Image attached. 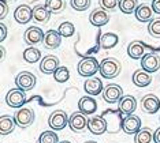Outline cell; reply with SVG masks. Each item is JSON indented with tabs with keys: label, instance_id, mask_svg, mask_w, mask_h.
Listing matches in <instances>:
<instances>
[{
	"label": "cell",
	"instance_id": "cell-1",
	"mask_svg": "<svg viewBox=\"0 0 160 143\" xmlns=\"http://www.w3.org/2000/svg\"><path fill=\"white\" fill-rule=\"evenodd\" d=\"M122 64L115 57H105L100 61V74L105 79H114L121 74Z\"/></svg>",
	"mask_w": 160,
	"mask_h": 143
},
{
	"label": "cell",
	"instance_id": "cell-2",
	"mask_svg": "<svg viewBox=\"0 0 160 143\" xmlns=\"http://www.w3.org/2000/svg\"><path fill=\"white\" fill-rule=\"evenodd\" d=\"M100 71V63L96 60V57L88 56L83 57L78 63V74L85 78H93L96 72Z\"/></svg>",
	"mask_w": 160,
	"mask_h": 143
},
{
	"label": "cell",
	"instance_id": "cell-3",
	"mask_svg": "<svg viewBox=\"0 0 160 143\" xmlns=\"http://www.w3.org/2000/svg\"><path fill=\"white\" fill-rule=\"evenodd\" d=\"M14 119H15V123L18 127L21 128H28L30 127L34 122V111L32 108H26V106H22L15 112L14 115Z\"/></svg>",
	"mask_w": 160,
	"mask_h": 143
},
{
	"label": "cell",
	"instance_id": "cell-4",
	"mask_svg": "<svg viewBox=\"0 0 160 143\" xmlns=\"http://www.w3.org/2000/svg\"><path fill=\"white\" fill-rule=\"evenodd\" d=\"M68 120H70V117L67 116V113L59 109V111H55L49 115L48 126L53 131H62L63 128H66V126L68 124Z\"/></svg>",
	"mask_w": 160,
	"mask_h": 143
},
{
	"label": "cell",
	"instance_id": "cell-5",
	"mask_svg": "<svg viewBox=\"0 0 160 143\" xmlns=\"http://www.w3.org/2000/svg\"><path fill=\"white\" fill-rule=\"evenodd\" d=\"M6 102L11 108H22V105H25V102H26L25 90L19 89V87L8 90L6 94Z\"/></svg>",
	"mask_w": 160,
	"mask_h": 143
},
{
	"label": "cell",
	"instance_id": "cell-6",
	"mask_svg": "<svg viewBox=\"0 0 160 143\" xmlns=\"http://www.w3.org/2000/svg\"><path fill=\"white\" fill-rule=\"evenodd\" d=\"M101 95H103V100L107 104H115V102L121 101V98L123 97V90L119 85L111 83V85H107L104 87Z\"/></svg>",
	"mask_w": 160,
	"mask_h": 143
},
{
	"label": "cell",
	"instance_id": "cell-7",
	"mask_svg": "<svg viewBox=\"0 0 160 143\" xmlns=\"http://www.w3.org/2000/svg\"><path fill=\"white\" fill-rule=\"evenodd\" d=\"M88 124L89 119L82 112H74L68 120V127L72 132H82L85 131V128H88Z\"/></svg>",
	"mask_w": 160,
	"mask_h": 143
},
{
	"label": "cell",
	"instance_id": "cell-8",
	"mask_svg": "<svg viewBox=\"0 0 160 143\" xmlns=\"http://www.w3.org/2000/svg\"><path fill=\"white\" fill-rule=\"evenodd\" d=\"M141 109L148 115H155L160 109V100L155 94H145L141 98Z\"/></svg>",
	"mask_w": 160,
	"mask_h": 143
},
{
	"label": "cell",
	"instance_id": "cell-9",
	"mask_svg": "<svg viewBox=\"0 0 160 143\" xmlns=\"http://www.w3.org/2000/svg\"><path fill=\"white\" fill-rule=\"evenodd\" d=\"M36 80L37 79H36V76L32 74V72L22 71L15 76V85H17V87H19V89L29 91L36 86Z\"/></svg>",
	"mask_w": 160,
	"mask_h": 143
},
{
	"label": "cell",
	"instance_id": "cell-10",
	"mask_svg": "<svg viewBox=\"0 0 160 143\" xmlns=\"http://www.w3.org/2000/svg\"><path fill=\"white\" fill-rule=\"evenodd\" d=\"M122 130L127 135H136L141 130V119L136 115L125 116L122 120Z\"/></svg>",
	"mask_w": 160,
	"mask_h": 143
},
{
	"label": "cell",
	"instance_id": "cell-11",
	"mask_svg": "<svg viewBox=\"0 0 160 143\" xmlns=\"http://www.w3.org/2000/svg\"><path fill=\"white\" fill-rule=\"evenodd\" d=\"M59 67H60L59 59L53 56V55H48V56L42 57L41 61H40V71L45 75H52Z\"/></svg>",
	"mask_w": 160,
	"mask_h": 143
},
{
	"label": "cell",
	"instance_id": "cell-12",
	"mask_svg": "<svg viewBox=\"0 0 160 143\" xmlns=\"http://www.w3.org/2000/svg\"><path fill=\"white\" fill-rule=\"evenodd\" d=\"M141 68L144 71L149 72H156L160 69V57L156 53H145L144 57L141 59Z\"/></svg>",
	"mask_w": 160,
	"mask_h": 143
},
{
	"label": "cell",
	"instance_id": "cell-13",
	"mask_svg": "<svg viewBox=\"0 0 160 143\" xmlns=\"http://www.w3.org/2000/svg\"><path fill=\"white\" fill-rule=\"evenodd\" d=\"M44 37H45L44 31L37 26H30L29 29H26V31H25V34H23L25 42L30 46L37 45V44H40L41 41H44Z\"/></svg>",
	"mask_w": 160,
	"mask_h": 143
},
{
	"label": "cell",
	"instance_id": "cell-14",
	"mask_svg": "<svg viewBox=\"0 0 160 143\" xmlns=\"http://www.w3.org/2000/svg\"><path fill=\"white\" fill-rule=\"evenodd\" d=\"M118 109L122 115L129 116L133 115L134 111L137 109V100L134 95H123L121 101L118 102Z\"/></svg>",
	"mask_w": 160,
	"mask_h": 143
},
{
	"label": "cell",
	"instance_id": "cell-15",
	"mask_svg": "<svg viewBox=\"0 0 160 143\" xmlns=\"http://www.w3.org/2000/svg\"><path fill=\"white\" fill-rule=\"evenodd\" d=\"M14 18L19 25H26L33 19V8L28 4H21L18 6L14 11Z\"/></svg>",
	"mask_w": 160,
	"mask_h": 143
},
{
	"label": "cell",
	"instance_id": "cell-16",
	"mask_svg": "<svg viewBox=\"0 0 160 143\" xmlns=\"http://www.w3.org/2000/svg\"><path fill=\"white\" fill-rule=\"evenodd\" d=\"M107 122L104 117L101 116H92L89 117V124H88V130L93 135H103L107 131Z\"/></svg>",
	"mask_w": 160,
	"mask_h": 143
},
{
	"label": "cell",
	"instance_id": "cell-17",
	"mask_svg": "<svg viewBox=\"0 0 160 143\" xmlns=\"http://www.w3.org/2000/svg\"><path fill=\"white\" fill-rule=\"evenodd\" d=\"M78 108H79V112H82L83 115L90 116L97 111V102L92 95H83V97H81V100L78 101Z\"/></svg>",
	"mask_w": 160,
	"mask_h": 143
},
{
	"label": "cell",
	"instance_id": "cell-18",
	"mask_svg": "<svg viewBox=\"0 0 160 143\" xmlns=\"http://www.w3.org/2000/svg\"><path fill=\"white\" fill-rule=\"evenodd\" d=\"M89 21L93 26L101 27V26H104V25H107L108 22H110V15L107 14V11L100 7V8H94L92 12H90Z\"/></svg>",
	"mask_w": 160,
	"mask_h": 143
},
{
	"label": "cell",
	"instance_id": "cell-19",
	"mask_svg": "<svg viewBox=\"0 0 160 143\" xmlns=\"http://www.w3.org/2000/svg\"><path fill=\"white\" fill-rule=\"evenodd\" d=\"M83 90H85V93L88 95L96 97V95L103 93L104 86H103V82L99 78H89L83 83Z\"/></svg>",
	"mask_w": 160,
	"mask_h": 143
},
{
	"label": "cell",
	"instance_id": "cell-20",
	"mask_svg": "<svg viewBox=\"0 0 160 143\" xmlns=\"http://www.w3.org/2000/svg\"><path fill=\"white\" fill-rule=\"evenodd\" d=\"M44 46L47 49H56L62 44V36L58 30H48L44 37Z\"/></svg>",
	"mask_w": 160,
	"mask_h": 143
},
{
	"label": "cell",
	"instance_id": "cell-21",
	"mask_svg": "<svg viewBox=\"0 0 160 143\" xmlns=\"http://www.w3.org/2000/svg\"><path fill=\"white\" fill-rule=\"evenodd\" d=\"M134 15H136V19L138 22H142V23L151 22L152 18H153V10H152L151 6L144 3V4H140L137 7V10L134 11Z\"/></svg>",
	"mask_w": 160,
	"mask_h": 143
},
{
	"label": "cell",
	"instance_id": "cell-22",
	"mask_svg": "<svg viewBox=\"0 0 160 143\" xmlns=\"http://www.w3.org/2000/svg\"><path fill=\"white\" fill-rule=\"evenodd\" d=\"M127 55L134 60H140L145 55V45L141 41H132L127 46Z\"/></svg>",
	"mask_w": 160,
	"mask_h": 143
},
{
	"label": "cell",
	"instance_id": "cell-23",
	"mask_svg": "<svg viewBox=\"0 0 160 143\" xmlns=\"http://www.w3.org/2000/svg\"><path fill=\"white\" fill-rule=\"evenodd\" d=\"M133 83L137 87H147L152 83V75L149 74V72L144 71L142 68L137 69L133 74Z\"/></svg>",
	"mask_w": 160,
	"mask_h": 143
},
{
	"label": "cell",
	"instance_id": "cell-24",
	"mask_svg": "<svg viewBox=\"0 0 160 143\" xmlns=\"http://www.w3.org/2000/svg\"><path fill=\"white\" fill-rule=\"evenodd\" d=\"M51 18V11L45 6H34L33 7V19L37 23H47Z\"/></svg>",
	"mask_w": 160,
	"mask_h": 143
},
{
	"label": "cell",
	"instance_id": "cell-25",
	"mask_svg": "<svg viewBox=\"0 0 160 143\" xmlns=\"http://www.w3.org/2000/svg\"><path fill=\"white\" fill-rule=\"evenodd\" d=\"M119 42V37L118 34H115V33H104L103 36H101L100 38V46L103 48V49L108 50V49H112V48H115L118 45Z\"/></svg>",
	"mask_w": 160,
	"mask_h": 143
},
{
	"label": "cell",
	"instance_id": "cell-26",
	"mask_svg": "<svg viewBox=\"0 0 160 143\" xmlns=\"http://www.w3.org/2000/svg\"><path fill=\"white\" fill-rule=\"evenodd\" d=\"M17 123H15V119L12 117L7 116V115H3L0 117V134L2 135H8L11 134L15 128Z\"/></svg>",
	"mask_w": 160,
	"mask_h": 143
},
{
	"label": "cell",
	"instance_id": "cell-27",
	"mask_svg": "<svg viewBox=\"0 0 160 143\" xmlns=\"http://www.w3.org/2000/svg\"><path fill=\"white\" fill-rule=\"evenodd\" d=\"M22 57H23V60L26 61V63L33 64V63H36V61H38L40 59H41V52H40V49H37V48L29 46V48H26V49L23 50Z\"/></svg>",
	"mask_w": 160,
	"mask_h": 143
},
{
	"label": "cell",
	"instance_id": "cell-28",
	"mask_svg": "<svg viewBox=\"0 0 160 143\" xmlns=\"http://www.w3.org/2000/svg\"><path fill=\"white\" fill-rule=\"evenodd\" d=\"M153 142V134L149 128H141L134 135V143H152Z\"/></svg>",
	"mask_w": 160,
	"mask_h": 143
},
{
	"label": "cell",
	"instance_id": "cell-29",
	"mask_svg": "<svg viewBox=\"0 0 160 143\" xmlns=\"http://www.w3.org/2000/svg\"><path fill=\"white\" fill-rule=\"evenodd\" d=\"M45 7L51 11V14H59L66 8L64 0H45Z\"/></svg>",
	"mask_w": 160,
	"mask_h": 143
},
{
	"label": "cell",
	"instance_id": "cell-30",
	"mask_svg": "<svg viewBox=\"0 0 160 143\" xmlns=\"http://www.w3.org/2000/svg\"><path fill=\"white\" fill-rule=\"evenodd\" d=\"M138 0H121L119 2V10L122 11L123 14H132L137 10Z\"/></svg>",
	"mask_w": 160,
	"mask_h": 143
},
{
	"label": "cell",
	"instance_id": "cell-31",
	"mask_svg": "<svg viewBox=\"0 0 160 143\" xmlns=\"http://www.w3.org/2000/svg\"><path fill=\"white\" fill-rule=\"evenodd\" d=\"M53 79H55L58 83L67 82V80L70 79V71H68V68L64 67V65H60V67L53 72Z\"/></svg>",
	"mask_w": 160,
	"mask_h": 143
},
{
	"label": "cell",
	"instance_id": "cell-32",
	"mask_svg": "<svg viewBox=\"0 0 160 143\" xmlns=\"http://www.w3.org/2000/svg\"><path fill=\"white\" fill-rule=\"evenodd\" d=\"M38 143H59V136L53 130L44 131L38 136Z\"/></svg>",
	"mask_w": 160,
	"mask_h": 143
},
{
	"label": "cell",
	"instance_id": "cell-33",
	"mask_svg": "<svg viewBox=\"0 0 160 143\" xmlns=\"http://www.w3.org/2000/svg\"><path fill=\"white\" fill-rule=\"evenodd\" d=\"M58 31L60 33V36L63 38H68L75 33V27H74V25H72L71 22H63V23L59 25Z\"/></svg>",
	"mask_w": 160,
	"mask_h": 143
},
{
	"label": "cell",
	"instance_id": "cell-34",
	"mask_svg": "<svg viewBox=\"0 0 160 143\" xmlns=\"http://www.w3.org/2000/svg\"><path fill=\"white\" fill-rule=\"evenodd\" d=\"M148 33L151 34V37L160 38V18H156V19H152L149 22Z\"/></svg>",
	"mask_w": 160,
	"mask_h": 143
},
{
	"label": "cell",
	"instance_id": "cell-35",
	"mask_svg": "<svg viewBox=\"0 0 160 143\" xmlns=\"http://www.w3.org/2000/svg\"><path fill=\"white\" fill-rule=\"evenodd\" d=\"M119 2L121 0H99V4L105 11H114L116 7H119Z\"/></svg>",
	"mask_w": 160,
	"mask_h": 143
},
{
	"label": "cell",
	"instance_id": "cell-36",
	"mask_svg": "<svg viewBox=\"0 0 160 143\" xmlns=\"http://www.w3.org/2000/svg\"><path fill=\"white\" fill-rule=\"evenodd\" d=\"M70 4L75 11H85L90 7V0H71Z\"/></svg>",
	"mask_w": 160,
	"mask_h": 143
},
{
	"label": "cell",
	"instance_id": "cell-37",
	"mask_svg": "<svg viewBox=\"0 0 160 143\" xmlns=\"http://www.w3.org/2000/svg\"><path fill=\"white\" fill-rule=\"evenodd\" d=\"M7 14H8V4H7V0H0V19H4Z\"/></svg>",
	"mask_w": 160,
	"mask_h": 143
},
{
	"label": "cell",
	"instance_id": "cell-38",
	"mask_svg": "<svg viewBox=\"0 0 160 143\" xmlns=\"http://www.w3.org/2000/svg\"><path fill=\"white\" fill-rule=\"evenodd\" d=\"M0 31H2L0 33V41L3 42L6 40V37H7V26L4 23H0Z\"/></svg>",
	"mask_w": 160,
	"mask_h": 143
},
{
	"label": "cell",
	"instance_id": "cell-39",
	"mask_svg": "<svg viewBox=\"0 0 160 143\" xmlns=\"http://www.w3.org/2000/svg\"><path fill=\"white\" fill-rule=\"evenodd\" d=\"M151 7H152V10H153V12H156V14H159L160 15V0H153Z\"/></svg>",
	"mask_w": 160,
	"mask_h": 143
},
{
	"label": "cell",
	"instance_id": "cell-40",
	"mask_svg": "<svg viewBox=\"0 0 160 143\" xmlns=\"http://www.w3.org/2000/svg\"><path fill=\"white\" fill-rule=\"evenodd\" d=\"M153 142L155 143H160V127L153 132Z\"/></svg>",
	"mask_w": 160,
	"mask_h": 143
},
{
	"label": "cell",
	"instance_id": "cell-41",
	"mask_svg": "<svg viewBox=\"0 0 160 143\" xmlns=\"http://www.w3.org/2000/svg\"><path fill=\"white\" fill-rule=\"evenodd\" d=\"M2 49V57H4V53H6V49H4V46H2L0 48Z\"/></svg>",
	"mask_w": 160,
	"mask_h": 143
},
{
	"label": "cell",
	"instance_id": "cell-42",
	"mask_svg": "<svg viewBox=\"0 0 160 143\" xmlns=\"http://www.w3.org/2000/svg\"><path fill=\"white\" fill-rule=\"evenodd\" d=\"M85 143H97V142H94V141H88V142H85Z\"/></svg>",
	"mask_w": 160,
	"mask_h": 143
},
{
	"label": "cell",
	"instance_id": "cell-43",
	"mask_svg": "<svg viewBox=\"0 0 160 143\" xmlns=\"http://www.w3.org/2000/svg\"><path fill=\"white\" fill-rule=\"evenodd\" d=\"M59 143H71V142H68V141H63V142H59Z\"/></svg>",
	"mask_w": 160,
	"mask_h": 143
},
{
	"label": "cell",
	"instance_id": "cell-44",
	"mask_svg": "<svg viewBox=\"0 0 160 143\" xmlns=\"http://www.w3.org/2000/svg\"><path fill=\"white\" fill-rule=\"evenodd\" d=\"M7 2H15V0H7Z\"/></svg>",
	"mask_w": 160,
	"mask_h": 143
}]
</instances>
